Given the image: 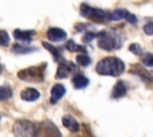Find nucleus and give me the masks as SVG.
I'll use <instances>...</instances> for the list:
<instances>
[{"label": "nucleus", "mask_w": 153, "mask_h": 137, "mask_svg": "<svg viewBox=\"0 0 153 137\" xmlns=\"http://www.w3.org/2000/svg\"><path fill=\"white\" fill-rule=\"evenodd\" d=\"M42 45L53 55L55 62L60 63L61 61H63V57H62V48L54 46L53 44H50V43H48V42H42Z\"/></svg>", "instance_id": "obj_14"}, {"label": "nucleus", "mask_w": 153, "mask_h": 137, "mask_svg": "<svg viewBox=\"0 0 153 137\" xmlns=\"http://www.w3.org/2000/svg\"><path fill=\"white\" fill-rule=\"evenodd\" d=\"M127 86H126V83H124V81H122V80H120V81H117L116 83H115V86H114V88H112V91H111V94H110V96L112 98V99H121V98H123L126 94H127Z\"/></svg>", "instance_id": "obj_12"}, {"label": "nucleus", "mask_w": 153, "mask_h": 137, "mask_svg": "<svg viewBox=\"0 0 153 137\" xmlns=\"http://www.w3.org/2000/svg\"><path fill=\"white\" fill-rule=\"evenodd\" d=\"M36 35V31L35 30H20V29H16L13 31V36L18 41H22V42H31L33 36Z\"/></svg>", "instance_id": "obj_11"}, {"label": "nucleus", "mask_w": 153, "mask_h": 137, "mask_svg": "<svg viewBox=\"0 0 153 137\" xmlns=\"http://www.w3.org/2000/svg\"><path fill=\"white\" fill-rule=\"evenodd\" d=\"M10 44V36L5 30H0V46H6Z\"/></svg>", "instance_id": "obj_24"}, {"label": "nucleus", "mask_w": 153, "mask_h": 137, "mask_svg": "<svg viewBox=\"0 0 153 137\" xmlns=\"http://www.w3.org/2000/svg\"><path fill=\"white\" fill-rule=\"evenodd\" d=\"M129 73H130V74H134V75H136V76H139L143 82L149 83V85H153V71L147 70V69H146L145 67H142L141 64H139V63L131 64V68L129 69Z\"/></svg>", "instance_id": "obj_8"}, {"label": "nucleus", "mask_w": 153, "mask_h": 137, "mask_svg": "<svg viewBox=\"0 0 153 137\" xmlns=\"http://www.w3.org/2000/svg\"><path fill=\"white\" fill-rule=\"evenodd\" d=\"M143 32H145L146 35H148V36L153 35V21H149V23H147V24L143 26Z\"/></svg>", "instance_id": "obj_26"}, {"label": "nucleus", "mask_w": 153, "mask_h": 137, "mask_svg": "<svg viewBox=\"0 0 153 137\" xmlns=\"http://www.w3.org/2000/svg\"><path fill=\"white\" fill-rule=\"evenodd\" d=\"M65 48H66L68 51H72V52L78 51V52H81V54H87V49H86L84 45L76 44V43H75L74 41H72V39H69V41L66 42Z\"/></svg>", "instance_id": "obj_17"}, {"label": "nucleus", "mask_w": 153, "mask_h": 137, "mask_svg": "<svg viewBox=\"0 0 153 137\" xmlns=\"http://www.w3.org/2000/svg\"><path fill=\"white\" fill-rule=\"evenodd\" d=\"M12 88L7 85L0 86V100H7L12 96Z\"/></svg>", "instance_id": "obj_20"}, {"label": "nucleus", "mask_w": 153, "mask_h": 137, "mask_svg": "<svg viewBox=\"0 0 153 137\" xmlns=\"http://www.w3.org/2000/svg\"><path fill=\"white\" fill-rule=\"evenodd\" d=\"M127 21H129L130 24H136V23H137V18H136L134 14L129 13V15H128V18H127Z\"/></svg>", "instance_id": "obj_28"}, {"label": "nucleus", "mask_w": 153, "mask_h": 137, "mask_svg": "<svg viewBox=\"0 0 153 137\" xmlns=\"http://www.w3.org/2000/svg\"><path fill=\"white\" fill-rule=\"evenodd\" d=\"M129 51H131L134 55H137V56H142L143 55V50H142L141 45L137 44V43H131L129 45Z\"/></svg>", "instance_id": "obj_23"}, {"label": "nucleus", "mask_w": 153, "mask_h": 137, "mask_svg": "<svg viewBox=\"0 0 153 137\" xmlns=\"http://www.w3.org/2000/svg\"><path fill=\"white\" fill-rule=\"evenodd\" d=\"M72 82H73V86H74L75 89H84L88 86L90 80L84 74H76V75L73 76Z\"/></svg>", "instance_id": "obj_16"}, {"label": "nucleus", "mask_w": 153, "mask_h": 137, "mask_svg": "<svg viewBox=\"0 0 153 137\" xmlns=\"http://www.w3.org/2000/svg\"><path fill=\"white\" fill-rule=\"evenodd\" d=\"M33 137H62L59 127L50 120H44L36 124Z\"/></svg>", "instance_id": "obj_6"}, {"label": "nucleus", "mask_w": 153, "mask_h": 137, "mask_svg": "<svg viewBox=\"0 0 153 137\" xmlns=\"http://www.w3.org/2000/svg\"><path fill=\"white\" fill-rule=\"evenodd\" d=\"M14 137H33L36 124L27 119H17L12 126Z\"/></svg>", "instance_id": "obj_5"}, {"label": "nucleus", "mask_w": 153, "mask_h": 137, "mask_svg": "<svg viewBox=\"0 0 153 137\" xmlns=\"http://www.w3.org/2000/svg\"><path fill=\"white\" fill-rule=\"evenodd\" d=\"M94 38H97V33L93 32V31H87V32L82 36V42L87 44V43H91Z\"/></svg>", "instance_id": "obj_25"}, {"label": "nucleus", "mask_w": 153, "mask_h": 137, "mask_svg": "<svg viewBox=\"0 0 153 137\" xmlns=\"http://www.w3.org/2000/svg\"><path fill=\"white\" fill-rule=\"evenodd\" d=\"M62 125L72 132H78L80 130V124L76 122V119L74 117H72L69 114H66L62 117Z\"/></svg>", "instance_id": "obj_13"}, {"label": "nucleus", "mask_w": 153, "mask_h": 137, "mask_svg": "<svg viewBox=\"0 0 153 137\" xmlns=\"http://www.w3.org/2000/svg\"><path fill=\"white\" fill-rule=\"evenodd\" d=\"M91 57L87 55V54H79L76 56V63L81 67H87L90 63H91Z\"/></svg>", "instance_id": "obj_21"}, {"label": "nucleus", "mask_w": 153, "mask_h": 137, "mask_svg": "<svg viewBox=\"0 0 153 137\" xmlns=\"http://www.w3.org/2000/svg\"><path fill=\"white\" fill-rule=\"evenodd\" d=\"M88 26H90V24H85V23H78V24H75L74 29H75V31H76V32H80V31L86 30Z\"/></svg>", "instance_id": "obj_27"}, {"label": "nucleus", "mask_w": 153, "mask_h": 137, "mask_svg": "<svg viewBox=\"0 0 153 137\" xmlns=\"http://www.w3.org/2000/svg\"><path fill=\"white\" fill-rule=\"evenodd\" d=\"M39 96H41V93L35 88H26L20 93V98L24 101H36Z\"/></svg>", "instance_id": "obj_15"}, {"label": "nucleus", "mask_w": 153, "mask_h": 137, "mask_svg": "<svg viewBox=\"0 0 153 137\" xmlns=\"http://www.w3.org/2000/svg\"><path fill=\"white\" fill-rule=\"evenodd\" d=\"M1 73H2V66L0 64V74H1Z\"/></svg>", "instance_id": "obj_29"}, {"label": "nucleus", "mask_w": 153, "mask_h": 137, "mask_svg": "<svg viewBox=\"0 0 153 137\" xmlns=\"http://www.w3.org/2000/svg\"><path fill=\"white\" fill-rule=\"evenodd\" d=\"M80 14L84 18H87V19H90L94 23H99V24H104L106 21H110V12L102 10V8L90 6L87 4L80 5Z\"/></svg>", "instance_id": "obj_4"}, {"label": "nucleus", "mask_w": 153, "mask_h": 137, "mask_svg": "<svg viewBox=\"0 0 153 137\" xmlns=\"http://www.w3.org/2000/svg\"><path fill=\"white\" fill-rule=\"evenodd\" d=\"M47 37L50 42L57 43V42H62L67 38V32L60 27H49L47 31Z\"/></svg>", "instance_id": "obj_9"}, {"label": "nucleus", "mask_w": 153, "mask_h": 137, "mask_svg": "<svg viewBox=\"0 0 153 137\" xmlns=\"http://www.w3.org/2000/svg\"><path fill=\"white\" fill-rule=\"evenodd\" d=\"M141 63L145 67H153V54H143L141 56Z\"/></svg>", "instance_id": "obj_22"}, {"label": "nucleus", "mask_w": 153, "mask_h": 137, "mask_svg": "<svg viewBox=\"0 0 153 137\" xmlns=\"http://www.w3.org/2000/svg\"><path fill=\"white\" fill-rule=\"evenodd\" d=\"M126 69L124 62L116 56H108L100 60L96 66V71L104 76H120Z\"/></svg>", "instance_id": "obj_1"}, {"label": "nucleus", "mask_w": 153, "mask_h": 137, "mask_svg": "<svg viewBox=\"0 0 153 137\" xmlns=\"http://www.w3.org/2000/svg\"><path fill=\"white\" fill-rule=\"evenodd\" d=\"M66 94V87L61 83H56L50 89V104L55 105Z\"/></svg>", "instance_id": "obj_10"}, {"label": "nucleus", "mask_w": 153, "mask_h": 137, "mask_svg": "<svg viewBox=\"0 0 153 137\" xmlns=\"http://www.w3.org/2000/svg\"><path fill=\"white\" fill-rule=\"evenodd\" d=\"M37 48L35 46H26L24 44H14L12 46V52L14 54H18V55H23V54H30V52H33L36 51Z\"/></svg>", "instance_id": "obj_19"}, {"label": "nucleus", "mask_w": 153, "mask_h": 137, "mask_svg": "<svg viewBox=\"0 0 153 137\" xmlns=\"http://www.w3.org/2000/svg\"><path fill=\"white\" fill-rule=\"evenodd\" d=\"M97 38H98V46L105 51H112V50L121 49L124 42V38L115 29L103 30L98 32Z\"/></svg>", "instance_id": "obj_2"}, {"label": "nucleus", "mask_w": 153, "mask_h": 137, "mask_svg": "<svg viewBox=\"0 0 153 137\" xmlns=\"http://www.w3.org/2000/svg\"><path fill=\"white\" fill-rule=\"evenodd\" d=\"M47 66H48V63L43 62L38 66H32V67H27L25 69H20L17 73V76L19 80L25 81V82H33V83L43 82L44 77H45Z\"/></svg>", "instance_id": "obj_3"}, {"label": "nucleus", "mask_w": 153, "mask_h": 137, "mask_svg": "<svg viewBox=\"0 0 153 137\" xmlns=\"http://www.w3.org/2000/svg\"><path fill=\"white\" fill-rule=\"evenodd\" d=\"M128 15H129V12L126 8H116L112 12H110V21L111 20H122V19L127 20Z\"/></svg>", "instance_id": "obj_18"}, {"label": "nucleus", "mask_w": 153, "mask_h": 137, "mask_svg": "<svg viewBox=\"0 0 153 137\" xmlns=\"http://www.w3.org/2000/svg\"><path fill=\"white\" fill-rule=\"evenodd\" d=\"M76 71V66L72 62V61H67L63 60L59 63L57 66V70L55 73V79L56 80H61V79H66L68 76H71L72 74H74Z\"/></svg>", "instance_id": "obj_7"}]
</instances>
